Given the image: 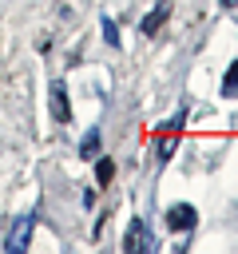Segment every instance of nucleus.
Wrapping results in <instances>:
<instances>
[{"instance_id":"obj_1","label":"nucleus","mask_w":238,"mask_h":254,"mask_svg":"<svg viewBox=\"0 0 238 254\" xmlns=\"http://www.w3.org/2000/svg\"><path fill=\"white\" fill-rule=\"evenodd\" d=\"M123 250H127V254H155V250H159V238L151 234V226H147L143 218H131L127 234H123Z\"/></svg>"},{"instance_id":"obj_2","label":"nucleus","mask_w":238,"mask_h":254,"mask_svg":"<svg viewBox=\"0 0 238 254\" xmlns=\"http://www.w3.org/2000/svg\"><path fill=\"white\" fill-rule=\"evenodd\" d=\"M178 127H182V111H178L171 123H163V135H155V159H159V163H167V159L175 155V147H178Z\"/></svg>"},{"instance_id":"obj_3","label":"nucleus","mask_w":238,"mask_h":254,"mask_svg":"<svg viewBox=\"0 0 238 254\" xmlns=\"http://www.w3.org/2000/svg\"><path fill=\"white\" fill-rule=\"evenodd\" d=\"M32 230H36V214H20L16 222H12V234H8V250L12 254H20V250H28V238H32Z\"/></svg>"},{"instance_id":"obj_4","label":"nucleus","mask_w":238,"mask_h":254,"mask_svg":"<svg viewBox=\"0 0 238 254\" xmlns=\"http://www.w3.org/2000/svg\"><path fill=\"white\" fill-rule=\"evenodd\" d=\"M194 222H198V210H194L190 202H175V206L167 210V226L178 230V234H182V230H194Z\"/></svg>"},{"instance_id":"obj_5","label":"nucleus","mask_w":238,"mask_h":254,"mask_svg":"<svg viewBox=\"0 0 238 254\" xmlns=\"http://www.w3.org/2000/svg\"><path fill=\"white\" fill-rule=\"evenodd\" d=\"M52 119L56 123H71V103H67V87L56 79L52 83Z\"/></svg>"},{"instance_id":"obj_6","label":"nucleus","mask_w":238,"mask_h":254,"mask_svg":"<svg viewBox=\"0 0 238 254\" xmlns=\"http://www.w3.org/2000/svg\"><path fill=\"white\" fill-rule=\"evenodd\" d=\"M167 16H171V4L163 0L159 8H151V12L143 16V24H139V32H143V36H155V32H159V28L167 24Z\"/></svg>"},{"instance_id":"obj_7","label":"nucleus","mask_w":238,"mask_h":254,"mask_svg":"<svg viewBox=\"0 0 238 254\" xmlns=\"http://www.w3.org/2000/svg\"><path fill=\"white\" fill-rule=\"evenodd\" d=\"M99 155V131H87L79 139V159H95Z\"/></svg>"},{"instance_id":"obj_8","label":"nucleus","mask_w":238,"mask_h":254,"mask_svg":"<svg viewBox=\"0 0 238 254\" xmlns=\"http://www.w3.org/2000/svg\"><path fill=\"white\" fill-rule=\"evenodd\" d=\"M222 95L230 99V95H238V60L226 67V75H222Z\"/></svg>"},{"instance_id":"obj_9","label":"nucleus","mask_w":238,"mask_h":254,"mask_svg":"<svg viewBox=\"0 0 238 254\" xmlns=\"http://www.w3.org/2000/svg\"><path fill=\"white\" fill-rule=\"evenodd\" d=\"M103 40H107L111 48H119V24H115L111 16H103Z\"/></svg>"},{"instance_id":"obj_10","label":"nucleus","mask_w":238,"mask_h":254,"mask_svg":"<svg viewBox=\"0 0 238 254\" xmlns=\"http://www.w3.org/2000/svg\"><path fill=\"white\" fill-rule=\"evenodd\" d=\"M95 175H99V183L107 187V183L115 179V163H111V159H99V163H95Z\"/></svg>"},{"instance_id":"obj_11","label":"nucleus","mask_w":238,"mask_h":254,"mask_svg":"<svg viewBox=\"0 0 238 254\" xmlns=\"http://www.w3.org/2000/svg\"><path fill=\"white\" fill-rule=\"evenodd\" d=\"M218 4H222V8H238V0H218Z\"/></svg>"}]
</instances>
